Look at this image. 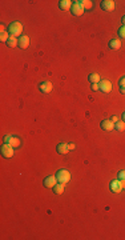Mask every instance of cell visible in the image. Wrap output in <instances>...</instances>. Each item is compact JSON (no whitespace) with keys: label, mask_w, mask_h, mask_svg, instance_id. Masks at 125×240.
<instances>
[{"label":"cell","mask_w":125,"mask_h":240,"mask_svg":"<svg viewBox=\"0 0 125 240\" xmlns=\"http://www.w3.org/2000/svg\"><path fill=\"white\" fill-rule=\"evenodd\" d=\"M57 183L59 182H57L56 176H47V178L44 179V186H45L47 188H53Z\"/></svg>","instance_id":"ba28073f"},{"label":"cell","mask_w":125,"mask_h":240,"mask_svg":"<svg viewBox=\"0 0 125 240\" xmlns=\"http://www.w3.org/2000/svg\"><path fill=\"white\" fill-rule=\"evenodd\" d=\"M57 152L61 153V155H67L69 152V147L67 143H60L57 146Z\"/></svg>","instance_id":"4fadbf2b"},{"label":"cell","mask_w":125,"mask_h":240,"mask_svg":"<svg viewBox=\"0 0 125 240\" xmlns=\"http://www.w3.org/2000/svg\"><path fill=\"white\" fill-rule=\"evenodd\" d=\"M98 88H100V91L104 92V94H109V92L112 91V84L109 80H100Z\"/></svg>","instance_id":"5b68a950"},{"label":"cell","mask_w":125,"mask_h":240,"mask_svg":"<svg viewBox=\"0 0 125 240\" xmlns=\"http://www.w3.org/2000/svg\"><path fill=\"white\" fill-rule=\"evenodd\" d=\"M119 35H120V38L125 39V25H123V27L119 28Z\"/></svg>","instance_id":"7402d4cb"},{"label":"cell","mask_w":125,"mask_h":240,"mask_svg":"<svg viewBox=\"0 0 125 240\" xmlns=\"http://www.w3.org/2000/svg\"><path fill=\"white\" fill-rule=\"evenodd\" d=\"M68 147H69V150H75L76 148L75 144H68Z\"/></svg>","instance_id":"4316f807"},{"label":"cell","mask_w":125,"mask_h":240,"mask_svg":"<svg viewBox=\"0 0 125 240\" xmlns=\"http://www.w3.org/2000/svg\"><path fill=\"white\" fill-rule=\"evenodd\" d=\"M111 120L113 121V123H116V121H119V119H117V116H112V117H111Z\"/></svg>","instance_id":"484cf974"},{"label":"cell","mask_w":125,"mask_h":240,"mask_svg":"<svg viewBox=\"0 0 125 240\" xmlns=\"http://www.w3.org/2000/svg\"><path fill=\"white\" fill-rule=\"evenodd\" d=\"M100 76H98V73H91L89 75V82L92 83V84H95V83H100Z\"/></svg>","instance_id":"ac0fdd59"},{"label":"cell","mask_w":125,"mask_h":240,"mask_svg":"<svg viewBox=\"0 0 125 240\" xmlns=\"http://www.w3.org/2000/svg\"><path fill=\"white\" fill-rule=\"evenodd\" d=\"M121 182V186H123V188H125V180H120Z\"/></svg>","instance_id":"f1b7e54d"},{"label":"cell","mask_w":125,"mask_h":240,"mask_svg":"<svg viewBox=\"0 0 125 240\" xmlns=\"http://www.w3.org/2000/svg\"><path fill=\"white\" fill-rule=\"evenodd\" d=\"M81 3V6L84 7V9H91L92 8V2H89V0H83V2H80Z\"/></svg>","instance_id":"ffe728a7"},{"label":"cell","mask_w":125,"mask_h":240,"mask_svg":"<svg viewBox=\"0 0 125 240\" xmlns=\"http://www.w3.org/2000/svg\"><path fill=\"white\" fill-rule=\"evenodd\" d=\"M29 46V38L25 35H21L19 38V47L21 48V50H25Z\"/></svg>","instance_id":"7c38bea8"},{"label":"cell","mask_w":125,"mask_h":240,"mask_svg":"<svg viewBox=\"0 0 125 240\" xmlns=\"http://www.w3.org/2000/svg\"><path fill=\"white\" fill-rule=\"evenodd\" d=\"M64 186H65V184L57 183L56 186L53 187V192H55V194H56V195H61L62 192H64Z\"/></svg>","instance_id":"e0dca14e"},{"label":"cell","mask_w":125,"mask_h":240,"mask_svg":"<svg viewBox=\"0 0 125 240\" xmlns=\"http://www.w3.org/2000/svg\"><path fill=\"white\" fill-rule=\"evenodd\" d=\"M123 120H124V123H125V112L123 113Z\"/></svg>","instance_id":"f546056e"},{"label":"cell","mask_w":125,"mask_h":240,"mask_svg":"<svg viewBox=\"0 0 125 240\" xmlns=\"http://www.w3.org/2000/svg\"><path fill=\"white\" fill-rule=\"evenodd\" d=\"M71 8H72V13L75 15V16H81L84 13V7L81 6L80 2H73Z\"/></svg>","instance_id":"277c9868"},{"label":"cell","mask_w":125,"mask_h":240,"mask_svg":"<svg viewBox=\"0 0 125 240\" xmlns=\"http://www.w3.org/2000/svg\"><path fill=\"white\" fill-rule=\"evenodd\" d=\"M120 92H121L123 95H125V87H121V88H120Z\"/></svg>","instance_id":"83f0119b"},{"label":"cell","mask_w":125,"mask_h":240,"mask_svg":"<svg viewBox=\"0 0 125 240\" xmlns=\"http://www.w3.org/2000/svg\"><path fill=\"white\" fill-rule=\"evenodd\" d=\"M124 128H125L124 120H119V121H116V123H115V130L116 131H124Z\"/></svg>","instance_id":"d6986e66"},{"label":"cell","mask_w":125,"mask_h":240,"mask_svg":"<svg viewBox=\"0 0 125 240\" xmlns=\"http://www.w3.org/2000/svg\"><path fill=\"white\" fill-rule=\"evenodd\" d=\"M40 91L43 92V94H49L51 91H52V88H53V86H52V83L51 82H43V83H40Z\"/></svg>","instance_id":"9c48e42d"},{"label":"cell","mask_w":125,"mask_h":240,"mask_svg":"<svg viewBox=\"0 0 125 240\" xmlns=\"http://www.w3.org/2000/svg\"><path fill=\"white\" fill-rule=\"evenodd\" d=\"M8 32L11 36H19L21 35V32H23V25H21V23H19V21H13V23L9 24L8 27Z\"/></svg>","instance_id":"6da1fadb"},{"label":"cell","mask_w":125,"mask_h":240,"mask_svg":"<svg viewBox=\"0 0 125 240\" xmlns=\"http://www.w3.org/2000/svg\"><path fill=\"white\" fill-rule=\"evenodd\" d=\"M92 90H93V91H98V90H100V88H98V83L92 84Z\"/></svg>","instance_id":"d4e9b609"},{"label":"cell","mask_w":125,"mask_h":240,"mask_svg":"<svg viewBox=\"0 0 125 240\" xmlns=\"http://www.w3.org/2000/svg\"><path fill=\"white\" fill-rule=\"evenodd\" d=\"M7 46L8 47H16V46H19V40H17V38H15V36H11L9 35V39L7 40Z\"/></svg>","instance_id":"9a60e30c"},{"label":"cell","mask_w":125,"mask_h":240,"mask_svg":"<svg viewBox=\"0 0 125 240\" xmlns=\"http://www.w3.org/2000/svg\"><path fill=\"white\" fill-rule=\"evenodd\" d=\"M8 34H9V32H7V31H5V32H2V35H0V40H2V42H3V43H4V42L7 43V40H8V39H9V36H8Z\"/></svg>","instance_id":"44dd1931"},{"label":"cell","mask_w":125,"mask_h":240,"mask_svg":"<svg viewBox=\"0 0 125 240\" xmlns=\"http://www.w3.org/2000/svg\"><path fill=\"white\" fill-rule=\"evenodd\" d=\"M119 180H125V171L119 172Z\"/></svg>","instance_id":"603a6c76"},{"label":"cell","mask_w":125,"mask_h":240,"mask_svg":"<svg viewBox=\"0 0 125 240\" xmlns=\"http://www.w3.org/2000/svg\"><path fill=\"white\" fill-rule=\"evenodd\" d=\"M56 178H57V182L61 183V184H67L69 180H71V173L67 169H60L57 173H56Z\"/></svg>","instance_id":"7a4b0ae2"},{"label":"cell","mask_w":125,"mask_h":240,"mask_svg":"<svg viewBox=\"0 0 125 240\" xmlns=\"http://www.w3.org/2000/svg\"><path fill=\"white\" fill-rule=\"evenodd\" d=\"M0 151H2V155L4 157H7V159H9V157H12L13 155H15V151H13V147L12 146H9L8 143H4L2 146V148H0Z\"/></svg>","instance_id":"3957f363"},{"label":"cell","mask_w":125,"mask_h":240,"mask_svg":"<svg viewBox=\"0 0 125 240\" xmlns=\"http://www.w3.org/2000/svg\"><path fill=\"white\" fill-rule=\"evenodd\" d=\"M101 8L106 11V12H111L116 8V3L113 0H102L101 2Z\"/></svg>","instance_id":"8992f818"},{"label":"cell","mask_w":125,"mask_h":240,"mask_svg":"<svg viewBox=\"0 0 125 240\" xmlns=\"http://www.w3.org/2000/svg\"><path fill=\"white\" fill-rule=\"evenodd\" d=\"M101 128L104 131H112L115 128V123L109 119V120H102L101 121Z\"/></svg>","instance_id":"8fae6325"},{"label":"cell","mask_w":125,"mask_h":240,"mask_svg":"<svg viewBox=\"0 0 125 240\" xmlns=\"http://www.w3.org/2000/svg\"><path fill=\"white\" fill-rule=\"evenodd\" d=\"M121 190H123V186H121V182H120L119 179L111 182V191L112 192H115V194H119V192H121Z\"/></svg>","instance_id":"30bf717a"},{"label":"cell","mask_w":125,"mask_h":240,"mask_svg":"<svg viewBox=\"0 0 125 240\" xmlns=\"http://www.w3.org/2000/svg\"><path fill=\"white\" fill-rule=\"evenodd\" d=\"M4 142L8 143L9 146H12L13 148H15V147H19L20 146V139L16 138V136H12V135H7L5 138H4Z\"/></svg>","instance_id":"52a82bcc"},{"label":"cell","mask_w":125,"mask_h":240,"mask_svg":"<svg viewBox=\"0 0 125 240\" xmlns=\"http://www.w3.org/2000/svg\"><path fill=\"white\" fill-rule=\"evenodd\" d=\"M119 86L120 87H125V76H123L121 79L119 80Z\"/></svg>","instance_id":"cb8c5ba5"},{"label":"cell","mask_w":125,"mask_h":240,"mask_svg":"<svg viewBox=\"0 0 125 240\" xmlns=\"http://www.w3.org/2000/svg\"><path fill=\"white\" fill-rule=\"evenodd\" d=\"M123 24H124V25H125V16H124V17H123Z\"/></svg>","instance_id":"4dcf8cb0"},{"label":"cell","mask_w":125,"mask_h":240,"mask_svg":"<svg viewBox=\"0 0 125 240\" xmlns=\"http://www.w3.org/2000/svg\"><path fill=\"white\" fill-rule=\"evenodd\" d=\"M109 47H111L112 50H119L121 47V42L119 39H112L111 42H109Z\"/></svg>","instance_id":"2e32d148"},{"label":"cell","mask_w":125,"mask_h":240,"mask_svg":"<svg viewBox=\"0 0 125 240\" xmlns=\"http://www.w3.org/2000/svg\"><path fill=\"white\" fill-rule=\"evenodd\" d=\"M59 7H60L62 11H68L72 7V2L71 0H61V2L59 3Z\"/></svg>","instance_id":"5bb4252c"}]
</instances>
